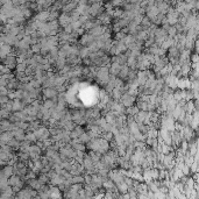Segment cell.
I'll list each match as a JSON object with an SVG mask.
<instances>
[{"label": "cell", "mask_w": 199, "mask_h": 199, "mask_svg": "<svg viewBox=\"0 0 199 199\" xmlns=\"http://www.w3.org/2000/svg\"><path fill=\"white\" fill-rule=\"evenodd\" d=\"M119 102L121 104L122 106L127 107L132 106V105H134V102H135V97H133L131 94H128V93H122L120 99H119Z\"/></svg>", "instance_id": "cell-1"}, {"label": "cell", "mask_w": 199, "mask_h": 199, "mask_svg": "<svg viewBox=\"0 0 199 199\" xmlns=\"http://www.w3.org/2000/svg\"><path fill=\"white\" fill-rule=\"evenodd\" d=\"M35 136H36V139L40 141H44L47 140L49 137V129H47L45 127H39V128H36V131L34 132Z\"/></svg>", "instance_id": "cell-2"}, {"label": "cell", "mask_w": 199, "mask_h": 199, "mask_svg": "<svg viewBox=\"0 0 199 199\" xmlns=\"http://www.w3.org/2000/svg\"><path fill=\"white\" fill-rule=\"evenodd\" d=\"M104 12V7L100 2H93L89 8V14L91 16H98V15Z\"/></svg>", "instance_id": "cell-3"}, {"label": "cell", "mask_w": 199, "mask_h": 199, "mask_svg": "<svg viewBox=\"0 0 199 199\" xmlns=\"http://www.w3.org/2000/svg\"><path fill=\"white\" fill-rule=\"evenodd\" d=\"M71 24V18L70 14L68 13H62L61 15H58V24L62 27H65L67 24Z\"/></svg>", "instance_id": "cell-4"}, {"label": "cell", "mask_w": 199, "mask_h": 199, "mask_svg": "<svg viewBox=\"0 0 199 199\" xmlns=\"http://www.w3.org/2000/svg\"><path fill=\"white\" fill-rule=\"evenodd\" d=\"M98 20L100 21V24H102V26H108V24H111L112 18L108 15L107 12H102V13H100V14L98 15Z\"/></svg>", "instance_id": "cell-5"}, {"label": "cell", "mask_w": 199, "mask_h": 199, "mask_svg": "<svg viewBox=\"0 0 199 199\" xmlns=\"http://www.w3.org/2000/svg\"><path fill=\"white\" fill-rule=\"evenodd\" d=\"M146 12H147V16L150 19V21L154 19V18H155V16L158 14V13H160V12H158V10H157V7H156V5L147 6Z\"/></svg>", "instance_id": "cell-6"}, {"label": "cell", "mask_w": 199, "mask_h": 199, "mask_svg": "<svg viewBox=\"0 0 199 199\" xmlns=\"http://www.w3.org/2000/svg\"><path fill=\"white\" fill-rule=\"evenodd\" d=\"M120 68H121V65L119 63H115V62H112L110 64V67H108V71H110V75L112 76H115L117 77L119 71H120Z\"/></svg>", "instance_id": "cell-7"}, {"label": "cell", "mask_w": 199, "mask_h": 199, "mask_svg": "<svg viewBox=\"0 0 199 199\" xmlns=\"http://www.w3.org/2000/svg\"><path fill=\"white\" fill-rule=\"evenodd\" d=\"M156 7H157V10H158V12H160V13H162V14H165V13L168 12V10H169L170 6H169V2H168V1L163 0V1H161V2H157Z\"/></svg>", "instance_id": "cell-8"}, {"label": "cell", "mask_w": 199, "mask_h": 199, "mask_svg": "<svg viewBox=\"0 0 199 199\" xmlns=\"http://www.w3.org/2000/svg\"><path fill=\"white\" fill-rule=\"evenodd\" d=\"M43 94L47 99H53L54 97L57 96V91L55 88H45L43 90Z\"/></svg>", "instance_id": "cell-9"}, {"label": "cell", "mask_w": 199, "mask_h": 199, "mask_svg": "<svg viewBox=\"0 0 199 199\" xmlns=\"http://www.w3.org/2000/svg\"><path fill=\"white\" fill-rule=\"evenodd\" d=\"M92 41H94V36H92L90 33H88V34H83L82 37H80V43H82L83 45H89Z\"/></svg>", "instance_id": "cell-10"}, {"label": "cell", "mask_w": 199, "mask_h": 199, "mask_svg": "<svg viewBox=\"0 0 199 199\" xmlns=\"http://www.w3.org/2000/svg\"><path fill=\"white\" fill-rule=\"evenodd\" d=\"M129 67L127 65V64H123V65H121V68H120V71H119V73H118V76L121 78V79H126L127 76H128V72H129Z\"/></svg>", "instance_id": "cell-11"}, {"label": "cell", "mask_w": 199, "mask_h": 199, "mask_svg": "<svg viewBox=\"0 0 199 199\" xmlns=\"http://www.w3.org/2000/svg\"><path fill=\"white\" fill-rule=\"evenodd\" d=\"M89 55H90V49H89V47L84 45V47H82V48H79V51H78V56H79L80 58H85V57H89Z\"/></svg>", "instance_id": "cell-12"}, {"label": "cell", "mask_w": 199, "mask_h": 199, "mask_svg": "<svg viewBox=\"0 0 199 199\" xmlns=\"http://www.w3.org/2000/svg\"><path fill=\"white\" fill-rule=\"evenodd\" d=\"M54 64L56 65V68L58 69V71H59L61 69H63L64 67L67 65V61H65V58H63V57H57Z\"/></svg>", "instance_id": "cell-13"}, {"label": "cell", "mask_w": 199, "mask_h": 199, "mask_svg": "<svg viewBox=\"0 0 199 199\" xmlns=\"http://www.w3.org/2000/svg\"><path fill=\"white\" fill-rule=\"evenodd\" d=\"M76 127V123L72 121V120H68V121L63 122V129H67V131H73Z\"/></svg>", "instance_id": "cell-14"}, {"label": "cell", "mask_w": 199, "mask_h": 199, "mask_svg": "<svg viewBox=\"0 0 199 199\" xmlns=\"http://www.w3.org/2000/svg\"><path fill=\"white\" fill-rule=\"evenodd\" d=\"M78 140H79V142H82V143H88L89 141L91 140V137H90V134H89V133L84 132V133H82L80 135L78 136Z\"/></svg>", "instance_id": "cell-15"}, {"label": "cell", "mask_w": 199, "mask_h": 199, "mask_svg": "<svg viewBox=\"0 0 199 199\" xmlns=\"http://www.w3.org/2000/svg\"><path fill=\"white\" fill-rule=\"evenodd\" d=\"M30 185H32V188L35 190H41L42 189V183L40 182V180H34V178H32V180H30Z\"/></svg>", "instance_id": "cell-16"}, {"label": "cell", "mask_w": 199, "mask_h": 199, "mask_svg": "<svg viewBox=\"0 0 199 199\" xmlns=\"http://www.w3.org/2000/svg\"><path fill=\"white\" fill-rule=\"evenodd\" d=\"M137 108L140 111H148V102H142V100H137V104H136Z\"/></svg>", "instance_id": "cell-17"}, {"label": "cell", "mask_w": 199, "mask_h": 199, "mask_svg": "<svg viewBox=\"0 0 199 199\" xmlns=\"http://www.w3.org/2000/svg\"><path fill=\"white\" fill-rule=\"evenodd\" d=\"M56 105V102H54L53 99H47L45 102H43V107L44 108H47V110H50V108H54Z\"/></svg>", "instance_id": "cell-18"}, {"label": "cell", "mask_w": 199, "mask_h": 199, "mask_svg": "<svg viewBox=\"0 0 199 199\" xmlns=\"http://www.w3.org/2000/svg\"><path fill=\"white\" fill-rule=\"evenodd\" d=\"M167 34L169 37H175L176 35H177V29H176L175 26H170L169 29L167 30Z\"/></svg>", "instance_id": "cell-19"}, {"label": "cell", "mask_w": 199, "mask_h": 199, "mask_svg": "<svg viewBox=\"0 0 199 199\" xmlns=\"http://www.w3.org/2000/svg\"><path fill=\"white\" fill-rule=\"evenodd\" d=\"M151 24H153V22L150 21V19H149L148 16H145V18H142L140 24H142V27H145V28H148Z\"/></svg>", "instance_id": "cell-20"}, {"label": "cell", "mask_w": 199, "mask_h": 199, "mask_svg": "<svg viewBox=\"0 0 199 199\" xmlns=\"http://www.w3.org/2000/svg\"><path fill=\"white\" fill-rule=\"evenodd\" d=\"M125 36H126V32L123 29H121L120 32L115 33V40H117V41H121V40H123L125 39Z\"/></svg>", "instance_id": "cell-21"}, {"label": "cell", "mask_w": 199, "mask_h": 199, "mask_svg": "<svg viewBox=\"0 0 199 199\" xmlns=\"http://www.w3.org/2000/svg\"><path fill=\"white\" fill-rule=\"evenodd\" d=\"M42 174V172H41ZM39 180L42 183V184H47V183H49V177H48V175L47 174H42V175L40 176V178H39Z\"/></svg>", "instance_id": "cell-22"}, {"label": "cell", "mask_w": 199, "mask_h": 199, "mask_svg": "<svg viewBox=\"0 0 199 199\" xmlns=\"http://www.w3.org/2000/svg\"><path fill=\"white\" fill-rule=\"evenodd\" d=\"M24 137H26V140L29 141V142H32V141H36V140H37L34 133H29V134H27V135L24 136Z\"/></svg>", "instance_id": "cell-23"}, {"label": "cell", "mask_w": 199, "mask_h": 199, "mask_svg": "<svg viewBox=\"0 0 199 199\" xmlns=\"http://www.w3.org/2000/svg\"><path fill=\"white\" fill-rule=\"evenodd\" d=\"M40 50H41V44L40 43H34L33 44V47H32V51L35 54L40 53Z\"/></svg>", "instance_id": "cell-24"}, {"label": "cell", "mask_w": 199, "mask_h": 199, "mask_svg": "<svg viewBox=\"0 0 199 199\" xmlns=\"http://www.w3.org/2000/svg\"><path fill=\"white\" fill-rule=\"evenodd\" d=\"M122 28L120 27V24H118V22H114V24H113V30L115 32V33H118V32H120Z\"/></svg>", "instance_id": "cell-25"}, {"label": "cell", "mask_w": 199, "mask_h": 199, "mask_svg": "<svg viewBox=\"0 0 199 199\" xmlns=\"http://www.w3.org/2000/svg\"><path fill=\"white\" fill-rule=\"evenodd\" d=\"M83 64L90 67V65H92V62H91V59L89 58V57H85V58H83Z\"/></svg>", "instance_id": "cell-26"}, {"label": "cell", "mask_w": 199, "mask_h": 199, "mask_svg": "<svg viewBox=\"0 0 199 199\" xmlns=\"http://www.w3.org/2000/svg\"><path fill=\"white\" fill-rule=\"evenodd\" d=\"M147 4H148V6H153L156 4V0H146Z\"/></svg>", "instance_id": "cell-27"}, {"label": "cell", "mask_w": 199, "mask_h": 199, "mask_svg": "<svg viewBox=\"0 0 199 199\" xmlns=\"http://www.w3.org/2000/svg\"><path fill=\"white\" fill-rule=\"evenodd\" d=\"M27 177H28V178H35V172L29 171V172H28V175H27Z\"/></svg>", "instance_id": "cell-28"}, {"label": "cell", "mask_w": 199, "mask_h": 199, "mask_svg": "<svg viewBox=\"0 0 199 199\" xmlns=\"http://www.w3.org/2000/svg\"><path fill=\"white\" fill-rule=\"evenodd\" d=\"M140 1L141 0H129V2H131V4H136V5H139V4H140Z\"/></svg>", "instance_id": "cell-29"}]
</instances>
